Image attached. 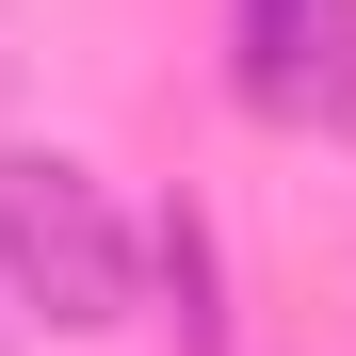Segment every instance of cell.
<instances>
[{
	"mask_svg": "<svg viewBox=\"0 0 356 356\" xmlns=\"http://www.w3.org/2000/svg\"><path fill=\"white\" fill-rule=\"evenodd\" d=\"M0 291H17L33 324H65V340L130 324V227H113L97 162H65V146H0Z\"/></svg>",
	"mask_w": 356,
	"mask_h": 356,
	"instance_id": "1",
	"label": "cell"
},
{
	"mask_svg": "<svg viewBox=\"0 0 356 356\" xmlns=\"http://www.w3.org/2000/svg\"><path fill=\"white\" fill-rule=\"evenodd\" d=\"M340 49H356V0H243V81L275 113L340 97Z\"/></svg>",
	"mask_w": 356,
	"mask_h": 356,
	"instance_id": "2",
	"label": "cell"
}]
</instances>
